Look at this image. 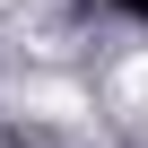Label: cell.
<instances>
[{"instance_id": "cell-1", "label": "cell", "mask_w": 148, "mask_h": 148, "mask_svg": "<svg viewBox=\"0 0 148 148\" xmlns=\"http://www.w3.org/2000/svg\"><path fill=\"white\" fill-rule=\"evenodd\" d=\"M35 113H44V122H70V113H79V96H70V87H44V96H35Z\"/></svg>"}, {"instance_id": "cell-2", "label": "cell", "mask_w": 148, "mask_h": 148, "mask_svg": "<svg viewBox=\"0 0 148 148\" xmlns=\"http://www.w3.org/2000/svg\"><path fill=\"white\" fill-rule=\"evenodd\" d=\"M122 96H148V52H139V61L122 70Z\"/></svg>"}]
</instances>
